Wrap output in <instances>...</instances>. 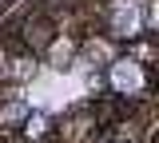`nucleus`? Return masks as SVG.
Here are the masks:
<instances>
[{
	"instance_id": "1",
	"label": "nucleus",
	"mask_w": 159,
	"mask_h": 143,
	"mask_svg": "<svg viewBox=\"0 0 159 143\" xmlns=\"http://www.w3.org/2000/svg\"><path fill=\"white\" fill-rule=\"evenodd\" d=\"M111 80H116V87H119V92H139V83H143V72H139L131 60H123V64H116Z\"/></svg>"
},
{
	"instance_id": "2",
	"label": "nucleus",
	"mask_w": 159,
	"mask_h": 143,
	"mask_svg": "<svg viewBox=\"0 0 159 143\" xmlns=\"http://www.w3.org/2000/svg\"><path fill=\"white\" fill-rule=\"evenodd\" d=\"M116 32H127V36L139 32V4L135 0H123L116 8Z\"/></svg>"
}]
</instances>
